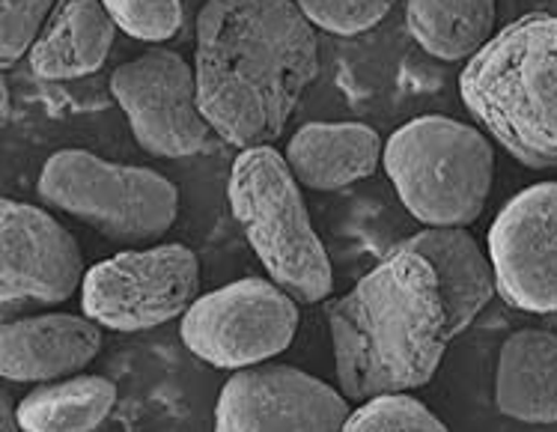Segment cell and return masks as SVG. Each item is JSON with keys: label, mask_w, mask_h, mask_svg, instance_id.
<instances>
[{"label": "cell", "mask_w": 557, "mask_h": 432, "mask_svg": "<svg viewBox=\"0 0 557 432\" xmlns=\"http://www.w3.org/2000/svg\"><path fill=\"white\" fill-rule=\"evenodd\" d=\"M116 27L137 42H171L183 27V0H102Z\"/></svg>", "instance_id": "obj_21"}, {"label": "cell", "mask_w": 557, "mask_h": 432, "mask_svg": "<svg viewBox=\"0 0 557 432\" xmlns=\"http://www.w3.org/2000/svg\"><path fill=\"white\" fill-rule=\"evenodd\" d=\"M346 432H444V421L411 397V391H391L364 399L343 423Z\"/></svg>", "instance_id": "obj_20"}, {"label": "cell", "mask_w": 557, "mask_h": 432, "mask_svg": "<svg viewBox=\"0 0 557 432\" xmlns=\"http://www.w3.org/2000/svg\"><path fill=\"white\" fill-rule=\"evenodd\" d=\"M298 319V301L272 277H242L194 298L180 317V337L203 365L242 370L286 353L296 341Z\"/></svg>", "instance_id": "obj_8"}, {"label": "cell", "mask_w": 557, "mask_h": 432, "mask_svg": "<svg viewBox=\"0 0 557 432\" xmlns=\"http://www.w3.org/2000/svg\"><path fill=\"white\" fill-rule=\"evenodd\" d=\"M78 239L39 206L0 200V305H63L84 284Z\"/></svg>", "instance_id": "obj_12"}, {"label": "cell", "mask_w": 557, "mask_h": 432, "mask_svg": "<svg viewBox=\"0 0 557 432\" xmlns=\"http://www.w3.org/2000/svg\"><path fill=\"white\" fill-rule=\"evenodd\" d=\"M498 296L522 313H557V183L507 200L490 227Z\"/></svg>", "instance_id": "obj_11"}, {"label": "cell", "mask_w": 557, "mask_h": 432, "mask_svg": "<svg viewBox=\"0 0 557 432\" xmlns=\"http://www.w3.org/2000/svg\"><path fill=\"white\" fill-rule=\"evenodd\" d=\"M397 0H296L313 27L331 36H361L394 10Z\"/></svg>", "instance_id": "obj_22"}, {"label": "cell", "mask_w": 557, "mask_h": 432, "mask_svg": "<svg viewBox=\"0 0 557 432\" xmlns=\"http://www.w3.org/2000/svg\"><path fill=\"white\" fill-rule=\"evenodd\" d=\"M102 325L75 313H42L3 322L0 375L18 385H42L81 373L102 349Z\"/></svg>", "instance_id": "obj_13"}, {"label": "cell", "mask_w": 557, "mask_h": 432, "mask_svg": "<svg viewBox=\"0 0 557 432\" xmlns=\"http://www.w3.org/2000/svg\"><path fill=\"white\" fill-rule=\"evenodd\" d=\"M58 0H0V66L12 69L30 54Z\"/></svg>", "instance_id": "obj_23"}, {"label": "cell", "mask_w": 557, "mask_h": 432, "mask_svg": "<svg viewBox=\"0 0 557 432\" xmlns=\"http://www.w3.org/2000/svg\"><path fill=\"white\" fill-rule=\"evenodd\" d=\"M498 0H406L411 39L435 60H471L495 36Z\"/></svg>", "instance_id": "obj_19"}, {"label": "cell", "mask_w": 557, "mask_h": 432, "mask_svg": "<svg viewBox=\"0 0 557 432\" xmlns=\"http://www.w3.org/2000/svg\"><path fill=\"white\" fill-rule=\"evenodd\" d=\"M36 194L48 209L128 248L156 245L180 218V192L168 176L99 159L87 149L54 152L39 171Z\"/></svg>", "instance_id": "obj_6"}, {"label": "cell", "mask_w": 557, "mask_h": 432, "mask_svg": "<svg viewBox=\"0 0 557 432\" xmlns=\"http://www.w3.org/2000/svg\"><path fill=\"white\" fill-rule=\"evenodd\" d=\"M230 209L274 284L298 305L325 301L334 289L329 250L310 224L305 188L272 144L242 149L227 183Z\"/></svg>", "instance_id": "obj_4"}, {"label": "cell", "mask_w": 557, "mask_h": 432, "mask_svg": "<svg viewBox=\"0 0 557 432\" xmlns=\"http://www.w3.org/2000/svg\"><path fill=\"white\" fill-rule=\"evenodd\" d=\"M337 385L352 403L430 385L447 349V319L430 262L394 248L329 305Z\"/></svg>", "instance_id": "obj_2"}, {"label": "cell", "mask_w": 557, "mask_h": 432, "mask_svg": "<svg viewBox=\"0 0 557 432\" xmlns=\"http://www.w3.org/2000/svg\"><path fill=\"white\" fill-rule=\"evenodd\" d=\"M382 137L364 123H308L289 137L286 161L301 188L341 192L382 164Z\"/></svg>", "instance_id": "obj_15"}, {"label": "cell", "mask_w": 557, "mask_h": 432, "mask_svg": "<svg viewBox=\"0 0 557 432\" xmlns=\"http://www.w3.org/2000/svg\"><path fill=\"white\" fill-rule=\"evenodd\" d=\"M194 36L200 111L215 135L239 149L274 144L319 75L317 27L296 0H206Z\"/></svg>", "instance_id": "obj_1"}, {"label": "cell", "mask_w": 557, "mask_h": 432, "mask_svg": "<svg viewBox=\"0 0 557 432\" xmlns=\"http://www.w3.org/2000/svg\"><path fill=\"white\" fill-rule=\"evenodd\" d=\"M116 30L102 0H58L27 54L30 69L42 81L87 78L104 66Z\"/></svg>", "instance_id": "obj_16"}, {"label": "cell", "mask_w": 557, "mask_h": 432, "mask_svg": "<svg viewBox=\"0 0 557 432\" xmlns=\"http://www.w3.org/2000/svg\"><path fill=\"white\" fill-rule=\"evenodd\" d=\"M382 168L414 221L426 227H468L490 200L495 149L474 125L423 114L387 137Z\"/></svg>", "instance_id": "obj_5"}, {"label": "cell", "mask_w": 557, "mask_h": 432, "mask_svg": "<svg viewBox=\"0 0 557 432\" xmlns=\"http://www.w3.org/2000/svg\"><path fill=\"white\" fill-rule=\"evenodd\" d=\"M120 387L104 375L75 373L36 385L15 406L24 432H90L114 411Z\"/></svg>", "instance_id": "obj_18"}, {"label": "cell", "mask_w": 557, "mask_h": 432, "mask_svg": "<svg viewBox=\"0 0 557 432\" xmlns=\"http://www.w3.org/2000/svg\"><path fill=\"white\" fill-rule=\"evenodd\" d=\"M397 248L414 250L433 266L450 341L466 334L498 293L490 254L466 227H426Z\"/></svg>", "instance_id": "obj_14"}, {"label": "cell", "mask_w": 557, "mask_h": 432, "mask_svg": "<svg viewBox=\"0 0 557 432\" xmlns=\"http://www.w3.org/2000/svg\"><path fill=\"white\" fill-rule=\"evenodd\" d=\"M111 96L123 108L137 147L156 159H191L212 140L200 111L197 72L173 48H147L111 75Z\"/></svg>", "instance_id": "obj_9"}, {"label": "cell", "mask_w": 557, "mask_h": 432, "mask_svg": "<svg viewBox=\"0 0 557 432\" xmlns=\"http://www.w3.org/2000/svg\"><path fill=\"white\" fill-rule=\"evenodd\" d=\"M200 296V260L180 242L120 250L96 262L81 284V308L120 334L159 329Z\"/></svg>", "instance_id": "obj_7"}, {"label": "cell", "mask_w": 557, "mask_h": 432, "mask_svg": "<svg viewBox=\"0 0 557 432\" xmlns=\"http://www.w3.org/2000/svg\"><path fill=\"white\" fill-rule=\"evenodd\" d=\"M459 96L524 168H557V15L528 12L466 60Z\"/></svg>", "instance_id": "obj_3"}, {"label": "cell", "mask_w": 557, "mask_h": 432, "mask_svg": "<svg viewBox=\"0 0 557 432\" xmlns=\"http://www.w3.org/2000/svg\"><path fill=\"white\" fill-rule=\"evenodd\" d=\"M343 391L286 365L242 367L221 387L218 432H331L349 418Z\"/></svg>", "instance_id": "obj_10"}, {"label": "cell", "mask_w": 557, "mask_h": 432, "mask_svg": "<svg viewBox=\"0 0 557 432\" xmlns=\"http://www.w3.org/2000/svg\"><path fill=\"white\" fill-rule=\"evenodd\" d=\"M495 406L522 423L557 421V334L512 331L495 367Z\"/></svg>", "instance_id": "obj_17"}]
</instances>
